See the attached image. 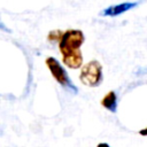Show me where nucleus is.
<instances>
[{
    "label": "nucleus",
    "mask_w": 147,
    "mask_h": 147,
    "mask_svg": "<svg viewBox=\"0 0 147 147\" xmlns=\"http://www.w3.org/2000/svg\"><path fill=\"white\" fill-rule=\"evenodd\" d=\"M85 40L80 30L70 29L62 33L59 40V49L62 54V62L70 69H78L83 64L80 46Z\"/></svg>",
    "instance_id": "f257e3e1"
},
{
    "label": "nucleus",
    "mask_w": 147,
    "mask_h": 147,
    "mask_svg": "<svg viewBox=\"0 0 147 147\" xmlns=\"http://www.w3.org/2000/svg\"><path fill=\"white\" fill-rule=\"evenodd\" d=\"M45 63L47 65V68L49 69L52 76L55 78V80L63 86L68 92H71L74 94L78 93V88L76 87V85L72 83L71 78L68 76L67 70L63 68V65L60 63V61L53 56H49L45 60Z\"/></svg>",
    "instance_id": "f03ea898"
},
{
    "label": "nucleus",
    "mask_w": 147,
    "mask_h": 147,
    "mask_svg": "<svg viewBox=\"0 0 147 147\" xmlns=\"http://www.w3.org/2000/svg\"><path fill=\"white\" fill-rule=\"evenodd\" d=\"M79 79L86 86H90V87L99 86L103 79L102 65L100 64V62L96 60H92L86 64H84L80 70Z\"/></svg>",
    "instance_id": "7ed1b4c3"
},
{
    "label": "nucleus",
    "mask_w": 147,
    "mask_h": 147,
    "mask_svg": "<svg viewBox=\"0 0 147 147\" xmlns=\"http://www.w3.org/2000/svg\"><path fill=\"white\" fill-rule=\"evenodd\" d=\"M137 6H138V2H122L118 5H113V6L105 8L101 11V15L102 16H110V17L118 16L125 11H129V10L136 8Z\"/></svg>",
    "instance_id": "20e7f679"
},
{
    "label": "nucleus",
    "mask_w": 147,
    "mask_h": 147,
    "mask_svg": "<svg viewBox=\"0 0 147 147\" xmlns=\"http://www.w3.org/2000/svg\"><path fill=\"white\" fill-rule=\"evenodd\" d=\"M101 105L110 113H116L117 111V94L115 93V91H109L102 98Z\"/></svg>",
    "instance_id": "39448f33"
},
{
    "label": "nucleus",
    "mask_w": 147,
    "mask_h": 147,
    "mask_svg": "<svg viewBox=\"0 0 147 147\" xmlns=\"http://www.w3.org/2000/svg\"><path fill=\"white\" fill-rule=\"evenodd\" d=\"M62 33H63V32H61L60 30L51 31V32L48 33V40H52V41H54V40H60Z\"/></svg>",
    "instance_id": "423d86ee"
},
{
    "label": "nucleus",
    "mask_w": 147,
    "mask_h": 147,
    "mask_svg": "<svg viewBox=\"0 0 147 147\" xmlns=\"http://www.w3.org/2000/svg\"><path fill=\"white\" fill-rule=\"evenodd\" d=\"M139 134H141V136H146V137H147V127L140 130V131H139Z\"/></svg>",
    "instance_id": "0eeeda50"
},
{
    "label": "nucleus",
    "mask_w": 147,
    "mask_h": 147,
    "mask_svg": "<svg viewBox=\"0 0 147 147\" xmlns=\"http://www.w3.org/2000/svg\"><path fill=\"white\" fill-rule=\"evenodd\" d=\"M0 29H1V30H6V31L10 32V30H9V29H7V28H6V25H3L2 23H0Z\"/></svg>",
    "instance_id": "6e6552de"
}]
</instances>
